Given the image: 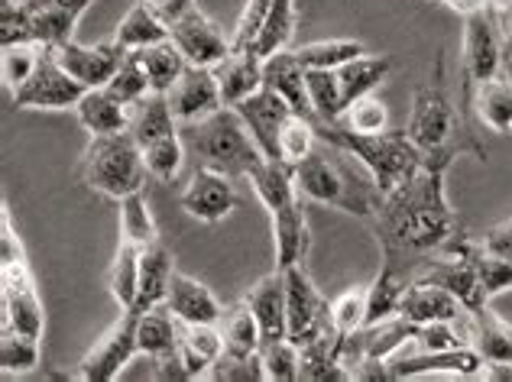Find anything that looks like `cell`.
<instances>
[{
    "label": "cell",
    "instance_id": "1f68e13d",
    "mask_svg": "<svg viewBox=\"0 0 512 382\" xmlns=\"http://www.w3.org/2000/svg\"><path fill=\"white\" fill-rule=\"evenodd\" d=\"M140 256L143 247L130 240H117L114 263L107 269V292L117 302L120 311H127L137 305V282H140Z\"/></svg>",
    "mask_w": 512,
    "mask_h": 382
},
{
    "label": "cell",
    "instance_id": "9c48e42d",
    "mask_svg": "<svg viewBox=\"0 0 512 382\" xmlns=\"http://www.w3.org/2000/svg\"><path fill=\"white\" fill-rule=\"evenodd\" d=\"M88 88L69 75L52 56V49L43 52V62L33 72V78L13 94V111H36V114H56V111H75V104L82 101Z\"/></svg>",
    "mask_w": 512,
    "mask_h": 382
},
{
    "label": "cell",
    "instance_id": "f35d334b",
    "mask_svg": "<svg viewBox=\"0 0 512 382\" xmlns=\"http://www.w3.org/2000/svg\"><path fill=\"white\" fill-rule=\"evenodd\" d=\"M295 17H299V10H295V0H273V7L266 13V23L260 30V39H256L253 52L260 59H269L276 56L282 49H292V33H295Z\"/></svg>",
    "mask_w": 512,
    "mask_h": 382
},
{
    "label": "cell",
    "instance_id": "bcb514c9",
    "mask_svg": "<svg viewBox=\"0 0 512 382\" xmlns=\"http://www.w3.org/2000/svg\"><path fill=\"white\" fill-rule=\"evenodd\" d=\"M334 124H341L354 133H383L389 130V107L383 104V98H376V94H363V98L350 101L344 107V114L334 120Z\"/></svg>",
    "mask_w": 512,
    "mask_h": 382
},
{
    "label": "cell",
    "instance_id": "cb8c5ba5",
    "mask_svg": "<svg viewBox=\"0 0 512 382\" xmlns=\"http://www.w3.org/2000/svg\"><path fill=\"white\" fill-rule=\"evenodd\" d=\"M221 353L224 337L218 324H179V360L188 379L208 376Z\"/></svg>",
    "mask_w": 512,
    "mask_h": 382
},
{
    "label": "cell",
    "instance_id": "7c38bea8",
    "mask_svg": "<svg viewBox=\"0 0 512 382\" xmlns=\"http://www.w3.org/2000/svg\"><path fill=\"white\" fill-rule=\"evenodd\" d=\"M389 376L393 379H419V376H483V357L474 347H454V350H406L389 357Z\"/></svg>",
    "mask_w": 512,
    "mask_h": 382
},
{
    "label": "cell",
    "instance_id": "d4e9b609",
    "mask_svg": "<svg viewBox=\"0 0 512 382\" xmlns=\"http://www.w3.org/2000/svg\"><path fill=\"white\" fill-rule=\"evenodd\" d=\"M78 124L88 136H111L130 130V107L107 94V88H88L82 101L75 104Z\"/></svg>",
    "mask_w": 512,
    "mask_h": 382
},
{
    "label": "cell",
    "instance_id": "6f0895ef",
    "mask_svg": "<svg viewBox=\"0 0 512 382\" xmlns=\"http://www.w3.org/2000/svg\"><path fill=\"white\" fill-rule=\"evenodd\" d=\"M490 4H496V0H490Z\"/></svg>",
    "mask_w": 512,
    "mask_h": 382
},
{
    "label": "cell",
    "instance_id": "f5cc1de1",
    "mask_svg": "<svg viewBox=\"0 0 512 382\" xmlns=\"http://www.w3.org/2000/svg\"><path fill=\"white\" fill-rule=\"evenodd\" d=\"M483 250H490V253L503 256L512 263V217H509V221H500L496 227H490L487 234H483Z\"/></svg>",
    "mask_w": 512,
    "mask_h": 382
},
{
    "label": "cell",
    "instance_id": "6da1fadb",
    "mask_svg": "<svg viewBox=\"0 0 512 382\" xmlns=\"http://www.w3.org/2000/svg\"><path fill=\"white\" fill-rule=\"evenodd\" d=\"M451 166L454 159L444 156L425 159L422 169L406 185L389 191L370 217L383 259L409 279L422 269V263H428L431 256H438L464 234L461 217L448 201Z\"/></svg>",
    "mask_w": 512,
    "mask_h": 382
},
{
    "label": "cell",
    "instance_id": "7bdbcfd3",
    "mask_svg": "<svg viewBox=\"0 0 512 382\" xmlns=\"http://www.w3.org/2000/svg\"><path fill=\"white\" fill-rule=\"evenodd\" d=\"M318 143H321V133H318L315 120L292 114L286 124H282V130H279V159L295 169L299 162H305L308 156L315 153Z\"/></svg>",
    "mask_w": 512,
    "mask_h": 382
},
{
    "label": "cell",
    "instance_id": "c3c4849f",
    "mask_svg": "<svg viewBox=\"0 0 512 382\" xmlns=\"http://www.w3.org/2000/svg\"><path fill=\"white\" fill-rule=\"evenodd\" d=\"M299 363H302V350H299V344H292L289 337L269 340V344L260 347L263 379H276V382L299 379Z\"/></svg>",
    "mask_w": 512,
    "mask_h": 382
},
{
    "label": "cell",
    "instance_id": "db71d44e",
    "mask_svg": "<svg viewBox=\"0 0 512 382\" xmlns=\"http://www.w3.org/2000/svg\"><path fill=\"white\" fill-rule=\"evenodd\" d=\"M493 10H496V20H500V33H503L506 59H512V0H496Z\"/></svg>",
    "mask_w": 512,
    "mask_h": 382
},
{
    "label": "cell",
    "instance_id": "f1b7e54d",
    "mask_svg": "<svg viewBox=\"0 0 512 382\" xmlns=\"http://www.w3.org/2000/svg\"><path fill=\"white\" fill-rule=\"evenodd\" d=\"M130 133H133V140L140 143V149L159 140V136L179 133V120L172 114L169 94L150 91L143 101L133 104L130 107Z\"/></svg>",
    "mask_w": 512,
    "mask_h": 382
},
{
    "label": "cell",
    "instance_id": "e575fe53",
    "mask_svg": "<svg viewBox=\"0 0 512 382\" xmlns=\"http://www.w3.org/2000/svg\"><path fill=\"white\" fill-rule=\"evenodd\" d=\"M117 227H120L117 240H130V243H137V247H143V250L153 247V243L159 240L150 201H146L143 191H133V195L117 201Z\"/></svg>",
    "mask_w": 512,
    "mask_h": 382
},
{
    "label": "cell",
    "instance_id": "4dcf8cb0",
    "mask_svg": "<svg viewBox=\"0 0 512 382\" xmlns=\"http://www.w3.org/2000/svg\"><path fill=\"white\" fill-rule=\"evenodd\" d=\"M140 353H146L150 360H163L179 353V321L169 311V305H156L150 311H140Z\"/></svg>",
    "mask_w": 512,
    "mask_h": 382
},
{
    "label": "cell",
    "instance_id": "484cf974",
    "mask_svg": "<svg viewBox=\"0 0 512 382\" xmlns=\"http://www.w3.org/2000/svg\"><path fill=\"white\" fill-rule=\"evenodd\" d=\"M114 39L127 52H140L146 46L166 43V39H172V33H169V20L163 13H159L153 4H146V0H137V4L127 10V17L117 23Z\"/></svg>",
    "mask_w": 512,
    "mask_h": 382
},
{
    "label": "cell",
    "instance_id": "60d3db41",
    "mask_svg": "<svg viewBox=\"0 0 512 382\" xmlns=\"http://www.w3.org/2000/svg\"><path fill=\"white\" fill-rule=\"evenodd\" d=\"M185 156H188V146L182 140V130L169 133V136H159V140H153L150 146H143L146 172L163 185H172L175 179H179V172L185 166Z\"/></svg>",
    "mask_w": 512,
    "mask_h": 382
},
{
    "label": "cell",
    "instance_id": "9f6ffc18",
    "mask_svg": "<svg viewBox=\"0 0 512 382\" xmlns=\"http://www.w3.org/2000/svg\"><path fill=\"white\" fill-rule=\"evenodd\" d=\"M506 62H509V75H512V59H506Z\"/></svg>",
    "mask_w": 512,
    "mask_h": 382
},
{
    "label": "cell",
    "instance_id": "ba28073f",
    "mask_svg": "<svg viewBox=\"0 0 512 382\" xmlns=\"http://www.w3.org/2000/svg\"><path fill=\"white\" fill-rule=\"evenodd\" d=\"M286 276V337L292 344H308L331 331V305L308 276V263L282 269Z\"/></svg>",
    "mask_w": 512,
    "mask_h": 382
},
{
    "label": "cell",
    "instance_id": "7dc6e473",
    "mask_svg": "<svg viewBox=\"0 0 512 382\" xmlns=\"http://www.w3.org/2000/svg\"><path fill=\"white\" fill-rule=\"evenodd\" d=\"M107 94L111 98H117L120 104H127V107H133L137 101H143L146 94H150L153 88H150V78H146V72H143V65H140V59H137V52H127V59L120 62V68L114 72V78L107 81Z\"/></svg>",
    "mask_w": 512,
    "mask_h": 382
},
{
    "label": "cell",
    "instance_id": "8d00e7d4",
    "mask_svg": "<svg viewBox=\"0 0 512 382\" xmlns=\"http://www.w3.org/2000/svg\"><path fill=\"white\" fill-rule=\"evenodd\" d=\"M292 52L299 56V62L308 72H315V68H341L360 56H367L370 49L360 39H315V43L292 46Z\"/></svg>",
    "mask_w": 512,
    "mask_h": 382
},
{
    "label": "cell",
    "instance_id": "ac0fdd59",
    "mask_svg": "<svg viewBox=\"0 0 512 382\" xmlns=\"http://www.w3.org/2000/svg\"><path fill=\"white\" fill-rule=\"evenodd\" d=\"M263 75H266V88H273L279 98H286V104L295 114L318 124L312 98H308V68L299 62L292 49H282L276 56L263 59Z\"/></svg>",
    "mask_w": 512,
    "mask_h": 382
},
{
    "label": "cell",
    "instance_id": "8992f818",
    "mask_svg": "<svg viewBox=\"0 0 512 382\" xmlns=\"http://www.w3.org/2000/svg\"><path fill=\"white\" fill-rule=\"evenodd\" d=\"M78 175L94 195L120 201L133 191H143L150 172H146L140 143L133 140L130 130H124L111 136H91L85 156L78 162Z\"/></svg>",
    "mask_w": 512,
    "mask_h": 382
},
{
    "label": "cell",
    "instance_id": "52a82bcc",
    "mask_svg": "<svg viewBox=\"0 0 512 382\" xmlns=\"http://www.w3.org/2000/svg\"><path fill=\"white\" fill-rule=\"evenodd\" d=\"M506 49L500 20H496L493 4L483 10H474L464 17V46H461V68H464V117L470 114V94H474L483 81L503 75Z\"/></svg>",
    "mask_w": 512,
    "mask_h": 382
},
{
    "label": "cell",
    "instance_id": "f907efd6",
    "mask_svg": "<svg viewBox=\"0 0 512 382\" xmlns=\"http://www.w3.org/2000/svg\"><path fill=\"white\" fill-rule=\"evenodd\" d=\"M474 263H477V276L483 282V289H487V295H500V292H509L512 289V263L503 256H496L490 250H483V243L477 247V256H474Z\"/></svg>",
    "mask_w": 512,
    "mask_h": 382
},
{
    "label": "cell",
    "instance_id": "277c9868",
    "mask_svg": "<svg viewBox=\"0 0 512 382\" xmlns=\"http://www.w3.org/2000/svg\"><path fill=\"white\" fill-rule=\"evenodd\" d=\"M321 140L341 146L363 169L370 172L373 185L386 198L389 191L406 185L422 169L425 153L409 140L406 130H383V133H354L341 124H318Z\"/></svg>",
    "mask_w": 512,
    "mask_h": 382
},
{
    "label": "cell",
    "instance_id": "ab89813d",
    "mask_svg": "<svg viewBox=\"0 0 512 382\" xmlns=\"http://www.w3.org/2000/svg\"><path fill=\"white\" fill-rule=\"evenodd\" d=\"M43 360V337L0 331V373L4 376H26Z\"/></svg>",
    "mask_w": 512,
    "mask_h": 382
},
{
    "label": "cell",
    "instance_id": "816d5d0a",
    "mask_svg": "<svg viewBox=\"0 0 512 382\" xmlns=\"http://www.w3.org/2000/svg\"><path fill=\"white\" fill-rule=\"evenodd\" d=\"M33 43L30 33V13L23 0H0V46Z\"/></svg>",
    "mask_w": 512,
    "mask_h": 382
},
{
    "label": "cell",
    "instance_id": "2e32d148",
    "mask_svg": "<svg viewBox=\"0 0 512 382\" xmlns=\"http://www.w3.org/2000/svg\"><path fill=\"white\" fill-rule=\"evenodd\" d=\"M237 114L244 117V124L256 140V146L263 149V156L279 159V130L295 114L286 104V98H279L273 88L263 85L256 94H250L247 101L237 104Z\"/></svg>",
    "mask_w": 512,
    "mask_h": 382
},
{
    "label": "cell",
    "instance_id": "4fadbf2b",
    "mask_svg": "<svg viewBox=\"0 0 512 382\" xmlns=\"http://www.w3.org/2000/svg\"><path fill=\"white\" fill-rule=\"evenodd\" d=\"M169 33L188 65L214 68L231 52V36H224L221 26L205 10H198V4L179 13L175 20H169Z\"/></svg>",
    "mask_w": 512,
    "mask_h": 382
},
{
    "label": "cell",
    "instance_id": "7a4b0ae2",
    "mask_svg": "<svg viewBox=\"0 0 512 382\" xmlns=\"http://www.w3.org/2000/svg\"><path fill=\"white\" fill-rule=\"evenodd\" d=\"M295 188H299V195L305 201L325 204V208L350 214L367 224L383 201L370 172L350 153H344L341 146H334L328 140H321L315 146V153L295 166Z\"/></svg>",
    "mask_w": 512,
    "mask_h": 382
},
{
    "label": "cell",
    "instance_id": "44dd1931",
    "mask_svg": "<svg viewBox=\"0 0 512 382\" xmlns=\"http://www.w3.org/2000/svg\"><path fill=\"white\" fill-rule=\"evenodd\" d=\"M214 75H218L221 98L227 107H237L240 101H247L250 94H256L266 85L263 59L256 56L253 49H231L218 65H214Z\"/></svg>",
    "mask_w": 512,
    "mask_h": 382
},
{
    "label": "cell",
    "instance_id": "d6a6232c",
    "mask_svg": "<svg viewBox=\"0 0 512 382\" xmlns=\"http://www.w3.org/2000/svg\"><path fill=\"white\" fill-rule=\"evenodd\" d=\"M221 327V337H224V350L227 353H237V357H256L263 347V331L256 324L250 305L240 298L237 305L224 308V315L218 321Z\"/></svg>",
    "mask_w": 512,
    "mask_h": 382
},
{
    "label": "cell",
    "instance_id": "83f0119b",
    "mask_svg": "<svg viewBox=\"0 0 512 382\" xmlns=\"http://www.w3.org/2000/svg\"><path fill=\"white\" fill-rule=\"evenodd\" d=\"M470 111L493 133H512V75H496L470 94Z\"/></svg>",
    "mask_w": 512,
    "mask_h": 382
},
{
    "label": "cell",
    "instance_id": "836d02e7",
    "mask_svg": "<svg viewBox=\"0 0 512 382\" xmlns=\"http://www.w3.org/2000/svg\"><path fill=\"white\" fill-rule=\"evenodd\" d=\"M406 285H409V276H402L393 263H386V259H383L380 272H376L373 282L367 285V324H376V321H386V318L399 315ZM367 324H363V327H367Z\"/></svg>",
    "mask_w": 512,
    "mask_h": 382
},
{
    "label": "cell",
    "instance_id": "ee69618b",
    "mask_svg": "<svg viewBox=\"0 0 512 382\" xmlns=\"http://www.w3.org/2000/svg\"><path fill=\"white\" fill-rule=\"evenodd\" d=\"M46 46L36 43H17V46H0V78L10 94H17L26 81L33 78V72L43 62Z\"/></svg>",
    "mask_w": 512,
    "mask_h": 382
},
{
    "label": "cell",
    "instance_id": "ffe728a7",
    "mask_svg": "<svg viewBox=\"0 0 512 382\" xmlns=\"http://www.w3.org/2000/svg\"><path fill=\"white\" fill-rule=\"evenodd\" d=\"M399 315L415 324H431V321H461L467 311L448 289H441V285L428 279H409L406 292H402Z\"/></svg>",
    "mask_w": 512,
    "mask_h": 382
},
{
    "label": "cell",
    "instance_id": "5bb4252c",
    "mask_svg": "<svg viewBox=\"0 0 512 382\" xmlns=\"http://www.w3.org/2000/svg\"><path fill=\"white\" fill-rule=\"evenodd\" d=\"M169 104H172L175 120H179V127L198 124V120H205L211 114H218L221 107H227L221 98L218 75H214V68L208 65H185V72L169 91Z\"/></svg>",
    "mask_w": 512,
    "mask_h": 382
},
{
    "label": "cell",
    "instance_id": "5b68a950",
    "mask_svg": "<svg viewBox=\"0 0 512 382\" xmlns=\"http://www.w3.org/2000/svg\"><path fill=\"white\" fill-rule=\"evenodd\" d=\"M179 130L195 166L224 172L231 179H250V172L266 159L250 136L244 117L237 114V107H221L218 114L198 120V124H185Z\"/></svg>",
    "mask_w": 512,
    "mask_h": 382
},
{
    "label": "cell",
    "instance_id": "8fae6325",
    "mask_svg": "<svg viewBox=\"0 0 512 382\" xmlns=\"http://www.w3.org/2000/svg\"><path fill=\"white\" fill-rule=\"evenodd\" d=\"M182 211L198 224H224L227 217L237 211V191H234V179L224 172H214L205 166H195L192 179L182 188L179 195Z\"/></svg>",
    "mask_w": 512,
    "mask_h": 382
},
{
    "label": "cell",
    "instance_id": "d590c367",
    "mask_svg": "<svg viewBox=\"0 0 512 382\" xmlns=\"http://www.w3.org/2000/svg\"><path fill=\"white\" fill-rule=\"evenodd\" d=\"M302 350V363H299V379H350L347 363L341 360L338 344H334V334H321L315 340L299 347Z\"/></svg>",
    "mask_w": 512,
    "mask_h": 382
},
{
    "label": "cell",
    "instance_id": "b9f144b4",
    "mask_svg": "<svg viewBox=\"0 0 512 382\" xmlns=\"http://www.w3.org/2000/svg\"><path fill=\"white\" fill-rule=\"evenodd\" d=\"M367 324V285H354V289L341 292L331 302V334L338 353L347 337H354L360 327Z\"/></svg>",
    "mask_w": 512,
    "mask_h": 382
},
{
    "label": "cell",
    "instance_id": "4316f807",
    "mask_svg": "<svg viewBox=\"0 0 512 382\" xmlns=\"http://www.w3.org/2000/svg\"><path fill=\"white\" fill-rule=\"evenodd\" d=\"M172 276H175V259L172 253L163 247V243H153V247H146L143 256H140V282H137V311H150L156 305L166 302L169 295V285H172Z\"/></svg>",
    "mask_w": 512,
    "mask_h": 382
},
{
    "label": "cell",
    "instance_id": "e0dca14e",
    "mask_svg": "<svg viewBox=\"0 0 512 382\" xmlns=\"http://www.w3.org/2000/svg\"><path fill=\"white\" fill-rule=\"evenodd\" d=\"M273 224V250H276V269H289L308 263V250H312V234H308V217L302 208V195L292 198L269 214Z\"/></svg>",
    "mask_w": 512,
    "mask_h": 382
},
{
    "label": "cell",
    "instance_id": "11a10c76",
    "mask_svg": "<svg viewBox=\"0 0 512 382\" xmlns=\"http://www.w3.org/2000/svg\"><path fill=\"white\" fill-rule=\"evenodd\" d=\"M444 7L454 10V13H461V17H467V13H474V10H483L490 4V0H441Z\"/></svg>",
    "mask_w": 512,
    "mask_h": 382
},
{
    "label": "cell",
    "instance_id": "681fc988",
    "mask_svg": "<svg viewBox=\"0 0 512 382\" xmlns=\"http://www.w3.org/2000/svg\"><path fill=\"white\" fill-rule=\"evenodd\" d=\"M269 7H273V0H247L244 10H240V17H237L234 33H231V49H253L256 46Z\"/></svg>",
    "mask_w": 512,
    "mask_h": 382
},
{
    "label": "cell",
    "instance_id": "f546056e",
    "mask_svg": "<svg viewBox=\"0 0 512 382\" xmlns=\"http://www.w3.org/2000/svg\"><path fill=\"white\" fill-rule=\"evenodd\" d=\"M393 65H396L393 56H373V52H367V56H360V59L347 62L341 68H334V72H338L344 107L350 101L363 98V94H373L389 75H393Z\"/></svg>",
    "mask_w": 512,
    "mask_h": 382
},
{
    "label": "cell",
    "instance_id": "9a60e30c",
    "mask_svg": "<svg viewBox=\"0 0 512 382\" xmlns=\"http://www.w3.org/2000/svg\"><path fill=\"white\" fill-rule=\"evenodd\" d=\"M52 56L85 88H104L114 78L120 62L127 59V49L117 39H101V43H75L72 39V43L52 49Z\"/></svg>",
    "mask_w": 512,
    "mask_h": 382
},
{
    "label": "cell",
    "instance_id": "603a6c76",
    "mask_svg": "<svg viewBox=\"0 0 512 382\" xmlns=\"http://www.w3.org/2000/svg\"><path fill=\"white\" fill-rule=\"evenodd\" d=\"M244 302L250 305L256 324H260L263 344L286 337V276H282V269L269 272V276L256 282L244 295Z\"/></svg>",
    "mask_w": 512,
    "mask_h": 382
},
{
    "label": "cell",
    "instance_id": "74e56055",
    "mask_svg": "<svg viewBox=\"0 0 512 382\" xmlns=\"http://www.w3.org/2000/svg\"><path fill=\"white\" fill-rule=\"evenodd\" d=\"M137 59L143 65L146 78H150V88L159 94H169L172 85L179 81V75L185 72V56L179 52V46L166 39V43H156V46H146L137 52Z\"/></svg>",
    "mask_w": 512,
    "mask_h": 382
},
{
    "label": "cell",
    "instance_id": "30bf717a",
    "mask_svg": "<svg viewBox=\"0 0 512 382\" xmlns=\"http://www.w3.org/2000/svg\"><path fill=\"white\" fill-rule=\"evenodd\" d=\"M137 327H140V311L137 308L120 311V318L111 327H107V334L85 353V360L78 363L75 376L78 379L107 382V379H114V376L124 373L127 363L140 353Z\"/></svg>",
    "mask_w": 512,
    "mask_h": 382
},
{
    "label": "cell",
    "instance_id": "3957f363",
    "mask_svg": "<svg viewBox=\"0 0 512 382\" xmlns=\"http://www.w3.org/2000/svg\"><path fill=\"white\" fill-rule=\"evenodd\" d=\"M464 111H457L448 85H444V52L435 56V72L425 81V85L415 88L412 94V107H409V120H406V133L409 140L425 153V159H461V156H477L487 159V149H483L474 133L464 127Z\"/></svg>",
    "mask_w": 512,
    "mask_h": 382
},
{
    "label": "cell",
    "instance_id": "d6986e66",
    "mask_svg": "<svg viewBox=\"0 0 512 382\" xmlns=\"http://www.w3.org/2000/svg\"><path fill=\"white\" fill-rule=\"evenodd\" d=\"M166 305L179 324H218L224 315L221 298L214 295L205 282L185 276V272H175L172 276Z\"/></svg>",
    "mask_w": 512,
    "mask_h": 382
},
{
    "label": "cell",
    "instance_id": "7402d4cb",
    "mask_svg": "<svg viewBox=\"0 0 512 382\" xmlns=\"http://www.w3.org/2000/svg\"><path fill=\"white\" fill-rule=\"evenodd\" d=\"M464 334L487 366H512V327L490 305L464 315Z\"/></svg>",
    "mask_w": 512,
    "mask_h": 382
},
{
    "label": "cell",
    "instance_id": "f6af8a7d",
    "mask_svg": "<svg viewBox=\"0 0 512 382\" xmlns=\"http://www.w3.org/2000/svg\"><path fill=\"white\" fill-rule=\"evenodd\" d=\"M308 98H312L318 124H334L344 114V98L334 68H315L308 72Z\"/></svg>",
    "mask_w": 512,
    "mask_h": 382
}]
</instances>
